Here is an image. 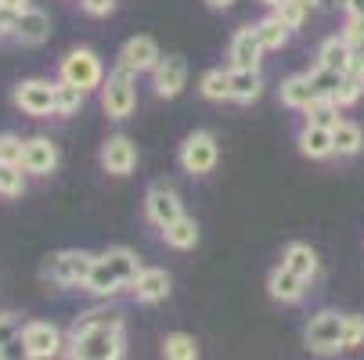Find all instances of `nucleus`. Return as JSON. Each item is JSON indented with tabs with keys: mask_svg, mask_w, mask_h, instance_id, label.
Returning a JSON list of instances; mask_svg holds the SVG:
<instances>
[{
	"mask_svg": "<svg viewBox=\"0 0 364 360\" xmlns=\"http://www.w3.org/2000/svg\"><path fill=\"white\" fill-rule=\"evenodd\" d=\"M18 43H26V47H36V43H43L47 36H50V15L47 11H40V8H22L18 11V18H15V33H11Z\"/></svg>",
	"mask_w": 364,
	"mask_h": 360,
	"instance_id": "nucleus-15",
	"label": "nucleus"
},
{
	"mask_svg": "<svg viewBox=\"0 0 364 360\" xmlns=\"http://www.w3.org/2000/svg\"><path fill=\"white\" fill-rule=\"evenodd\" d=\"M357 346H364V317H360V314H346L343 349H357Z\"/></svg>",
	"mask_w": 364,
	"mask_h": 360,
	"instance_id": "nucleus-37",
	"label": "nucleus"
},
{
	"mask_svg": "<svg viewBox=\"0 0 364 360\" xmlns=\"http://www.w3.org/2000/svg\"><path fill=\"white\" fill-rule=\"evenodd\" d=\"M306 123H321V126H336L339 123V105L332 97H318L314 105L306 109Z\"/></svg>",
	"mask_w": 364,
	"mask_h": 360,
	"instance_id": "nucleus-33",
	"label": "nucleus"
},
{
	"mask_svg": "<svg viewBox=\"0 0 364 360\" xmlns=\"http://www.w3.org/2000/svg\"><path fill=\"white\" fill-rule=\"evenodd\" d=\"M15 105L26 112V116H55V83L47 80H22L15 87Z\"/></svg>",
	"mask_w": 364,
	"mask_h": 360,
	"instance_id": "nucleus-9",
	"label": "nucleus"
},
{
	"mask_svg": "<svg viewBox=\"0 0 364 360\" xmlns=\"http://www.w3.org/2000/svg\"><path fill=\"white\" fill-rule=\"evenodd\" d=\"M343 332H346V314L321 310L306 324V346L314 353H339L343 349Z\"/></svg>",
	"mask_w": 364,
	"mask_h": 360,
	"instance_id": "nucleus-6",
	"label": "nucleus"
},
{
	"mask_svg": "<svg viewBox=\"0 0 364 360\" xmlns=\"http://www.w3.org/2000/svg\"><path fill=\"white\" fill-rule=\"evenodd\" d=\"M15 18H18V11L0 8V36H4V33H15Z\"/></svg>",
	"mask_w": 364,
	"mask_h": 360,
	"instance_id": "nucleus-41",
	"label": "nucleus"
},
{
	"mask_svg": "<svg viewBox=\"0 0 364 360\" xmlns=\"http://www.w3.org/2000/svg\"><path fill=\"white\" fill-rule=\"evenodd\" d=\"M26 191V166L18 163H0V195L4 198H15Z\"/></svg>",
	"mask_w": 364,
	"mask_h": 360,
	"instance_id": "nucleus-31",
	"label": "nucleus"
},
{
	"mask_svg": "<svg viewBox=\"0 0 364 360\" xmlns=\"http://www.w3.org/2000/svg\"><path fill=\"white\" fill-rule=\"evenodd\" d=\"M26 173L33 177H50L58 170V144L50 137H29L26 141V156H22Z\"/></svg>",
	"mask_w": 364,
	"mask_h": 360,
	"instance_id": "nucleus-14",
	"label": "nucleus"
},
{
	"mask_svg": "<svg viewBox=\"0 0 364 360\" xmlns=\"http://www.w3.org/2000/svg\"><path fill=\"white\" fill-rule=\"evenodd\" d=\"M163 356H166V360H195V356H198V346H195L191 335L173 332V335L163 339Z\"/></svg>",
	"mask_w": 364,
	"mask_h": 360,
	"instance_id": "nucleus-30",
	"label": "nucleus"
},
{
	"mask_svg": "<svg viewBox=\"0 0 364 360\" xmlns=\"http://www.w3.org/2000/svg\"><path fill=\"white\" fill-rule=\"evenodd\" d=\"M80 4H83V11H87V15H94V18L112 15V11H116V0H80Z\"/></svg>",
	"mask_w": 364,
	"mask_h": 360,
	"instance_id": "nucleus-39",
	"label": "nucleus"
},
{
	"mask_svg": "<svg viewBox=\"0 0 364 360\" xmlns=\"http://www.w3.org/2000/svg\"><path fill=\"white\" fill-rule=\"evenodd\" d=\"M163 238H166V245H170V249L188 252V249H195V245H198V224H195L191 217H177L173 224H166V227H163Z\"/></svg>",
	"mask_w": 364,
	"mask_h": 360,
	"instance_id": "nucleus-26",
	"label": "nucleus"
},
{
	"mask_svg": "<svg viewBox=\"0 0 364 360\" xmlns=\"http://www.w3.org/2000/svg\"><path fill=\"white\" fill-rule=\"evenodd\" d=\"M0 8H11V11H22V8H29V0H0Z\"/></svg>",
	"mask_w": 364,
	"mask_h": 360,
	"instance_id": "nucleus-44",
	"label": "nucleus"
},
{
	"mask_svg": "<svg viewBox=\"0 0 364 360\" xmlns=\"http://www.w3.org/2000/svg\"><path fill=\"white\" fill-rule=\"evenodd\" d=\"M332 141H336V156H357L360 144H364V133H360L357 123L339 119V123L332 126Z\"/></svg>",
	"mask_w": 364,
	"mask_h": 360,
	"instance_id": "nucleus-28",
	"label": "nucleus"
},
{
	"mask_svg": "<svg viewBox=\"0 0 364 360\" xmlns=\"http://www.w3.org/2000/svg\"><path fill=\"white\" fill-rule=\"evenodd\" d=\"M159 58H163V50L151 36H130L119 50V65L130 69V72H151L159 65Z\"/></svg>",
	"mask_w": 364,
	"mask_h": 360,
	"instance_id": "nucleus-12",
	"label": "nucleus"
},
{
	"mask_svg": "<svg viewBox=\"0 0 364 360\" xmlns=\"http://www.w3.org/2000/svg\"><path fill=\"white\" fill-rule=\"evenodd\" d=\"M62 332L47 321H29L22 324V353L33 356V360H50L62 353Z\"/></svg>",
	"mask_w": 364,
	"mask_h": 360,
	"instance_id": "nucleus-8",
	"label": "nucleus"
},
{
	"mask_svg": "<svg viewBox=\"0 0 364 360\" xmlns=\"http://www.w3.org/2000/svg\"><path fill=\"white\" fill-rule=\"evenodd\" d=\"M318 97H321V94H318L314 80H310V72H303V76H289V80L282 83V105H285V109L306 112Z\"/></svg>",
	"mask_w": 364,
	"mask_h": 360,
	"instance_id": "nucleus-16",
	"label": "nucleus"
},
{
	"mask_svg": "<svg viewBox=\"0 0 364 360\" xmlns=\"http://www.w3.org/2000/svg\"><path fill=\"white\" fill-rule=\"evenodd\" d=\"M267 292H271V299H278V302H299L303 292H306V278H299L296 271H289V267L282 263V267L271 271Z\"/></svg>",
	"mask_w": 364,
	"mask_h": 360,
	"instance_id": "nucleus-17",
	"label": "nucleus"
},
{
	"mask_svg": "<svg viewBox=\"0 0 364 360\" xmlns=\"http://www.w3.org/2000/svg\"><path fill=\"white\" fill-rule=\"evenodd\" d=\"M205 4H210L213 11H228V8L235 4V0H205Z\"/></svg>",
	"mask_w": 364,
	"mask_h": 360,
	"instance_id": "nucleus-45",
	"label": "nucleus"
},
{
	"mask_svg": "<svg viewBox=\"0 0 364 360\" xmlns=\"http://www.w3.org/2000/svg\"><path fill=\"white\" fill-rule=\"evenodd\" d=\"M198 90H202L205 101H231V72H224V69H210V72L202 76Z\"/></svg>",
	"mask_w": 364,
	"mask_h": 360,
	"instance_id": "nucleus-29",
	"label": "nucleus"
},
{
	"mask_svg": "<svg viewBox=\"0 0 364 360\" xmlns=\"http://www.w3.org/2000/svg\"><path fill=\"white\" fill-rule=\"evenodd\" d=\"M360 94H364V76L350 69V72L343 76V83L336 87V94H332V101H336V105H339V109H350V105H353V101H357Z\"/></svg>",
	"mask_w": 364,
	"mask_h": 360,
	"instance_id": "nucleus-32",
	"label": "nucleus"
},
{
	"mask_svg": "<svg viewBox=\"0 0 364 360\" xmlns=\"http://www.w3.org/2000/svg\"><path fill=\"white\" fill-rule=\"evenodd\" d=\"M353 72H360V76H364V43H357V47H353Z\"/></svg>",
	"mask_w": 364,
	"mask_h": 360,
	"instance_id": "nucleus-43",
	"label": "nucleus"
},
{
	"mask_svg": "<svg viewBox=\"0 0 364 360\" xmlns=\"http://www.w3.org/2000/svg\"><path fill=\"white\" fill-rule=\"evenodd\" d=\"M181 170L191 173V177H205V173H213L217 159H220V148H217V137L210 130H195L184 137L181 144Z\"/></svg>",
	"mask_w": 364,
	"mask_h": 360,
	"instance_id": "nucleus-4",
	"label": "nucleus"
},
{
	"mask_svg": "<svg viewBox=\"0 0 364 360\" xmlns=\"http://www.w3.org/2000/svg\"><path fill=\"white\" fill-rule=\"evenodd\" d=\"M282 263H285L289 271H296L299 278H306V281L318 278V252L310 249V245H303V241H292V245L282 252Z\"/></svg>",
	"mask_w": 364,
	"mask_h": 360,
	"instance_id": "nucleus-22",
	"label": "nucleus"
},
{
	"mask_svg": "<svg viewBox=\"0 0 364 360\" xmlns=\"http://www.w3.org/2000/svg\"><path fill=\"white\" fill-rule=\"evenodd\" d=\"M97 256L83 252V249H65V252H55V256H47V263H43V278L47 281H55L62 288H83L87 285V274L94 267Z\"/></svg>",
	"mask_w": 364,
	"mask_h": 360,
	"instance_id": "nucleus-2",
	"label": "nucleus"
},
{
	"mask_svg": "<svg viewBox=\"0 0 364 360\" xmlns=\"http://www.w3.org/2000/svg\"><path fill=\"white\" fill-rule=\"evenodd\" d=\"M231 72V101L238 105H252L264 94V72L259 69H228Z\"/></svg>",
	"mask_w": 364,
	"mask_h": 360,
	"instance_id": "nucleus-21",
	"label": "nucleus"
},
{
	"mask_svg": "<svg viewBox=\"0 0 364 360\" xmlns=\"http://www.w3.org/2000/svg\"><path fill=\"white\" fill-rule=\"evenodd\" d=\"M299 151L306 159H328L336 156V141H332V126L321 123H306L299 130Z\"/></svg>",
	"mask_w": 364,
	"mask_h": 360,
	"instance_id": "nucleus-18",
	"label": "nucleus"
},
{
	"mask_svg": "<svg viewBox=\"0 0 364 360\" xmlns=\"http://www.w3.org/2000/svg\"><path fill=\"white\" fill-rule=\"evenodd\" d=\"M274 15L296 33L303 22H306V15H310V4H306V0H285V4L282 8H274Z\"/></svg>",
	"mask_w": 364,
	"mask_h": 360,
	"instance_id": "nucleus-34",
	"label": "nucleus"
},
{
	"mask_svg": "<svg viewBox=\"0 0 364 360\" xmlns=\"http://www.w3.org/2000/svg\"><path fill=\"white\" fill-rule=\"evenodd\" d=\"M343 76H346V72H332V69H325V65H318L314 72H310V80H314V87H318L321 97H332L336 87L343 83Z\"/></svg>",
	"mask_w": 364,
	"mask_h": 360,
	"instance_id": "nucleus-36",
	"label": "nucleus"
},
{
	"mask_svg": "<svg viewBox=\"0 0 364 360\" xmlns=\"http://www.w3.org/2000/svg\"><path fill=\"white\" fill-rule=\"evenodd\" d=\"M343 36H346L353 47H357V43H364V15H360V18H350V22H346V29H343Z\"/></svg>",
	"mask_w": 364,
	"mask_h": 360,
	"instance_id": "nucleus-40",
	"label": "nucleus"
},
{
	"mask_svg": "<svg viewBox=\"0 0 364 360\" xmlns=\"http://www.w3.org/2000/svg\"><path fill=\"white\" fill-rule=\"evenodd\" d=\"M123 314L116 310H87L69 328V356L83 360H119L127 346Z\"/></svg>",
	"mask_w": 364,
	"mask_h": 360,
	"instance_id": "nucleus-1",
	"label": "nucleus"
},
{
	"mask_svg": "<svg viewBox=\"0 0 364 360\" xmlns=\"http://www.w3.org/2000/svg\"><path fill=\"white\" fill-rule=\"evenodd\" d=\"M259 4H264V8H271V11H274V8H282V4H285V0H259Z\"/></svg>",
	"mask_w": 364,
	"mask_h": 360,
	"instance_id": "nucleus-47",
	"label": "nucleus"
},
{
	"mask_svg": "<svg viewBox=\"0 0 364 360\" xmlns=\"http://www.w3.org/2000/svg\"><path fill=\"white\" fill-rule=\"evenodd\" d=\"M134 292L141 302H163L170 295V274L163 267H144L134 281Z\"/></svg>",
	"mask_w": 364,
	"mask_h": 360,
	"instance_id": "nucleus-20",
	"label": "nucleus"
},
{
	"mask_svg": "<svg viewBox=\"0 0 364 360\" xmlns=\"http://www.w3.org/2000/svg\"><path fill=\"white\" fill-rule=\"evenodd\" d=\"M267 50L259 43V33L256 26H242L235 36H231V47H228V58H231V69H259V58Z\"/></svg>",
	"mask_w": 364,
	"mask_h": 360,
	"instance_id": "nucleus-11",
	"label": "nucleus"
},
{
	"mask_svg": "<svg viewBox=\"0 0 364 360\" xmlns=\"http://www.w3.org/2000/svg\"><path fill=\"white\" fill-rule=\"evenodd\" d=\"M144 217L155 224V227H166V224H173L177 217H184V205H181V195L166 184V180H155L151 187H148V195H144Z\"/></svg>",
	"mask_w": 364,
	"mask_h": 360,
	"instance_id": "nucleus-7",
	"label": "nucleus"
},
{
	"mask_svg": "<svg viewBox=\"0 0 364 360\" xmlns=\"http://www.w3.org/2000/svg\"><path fill=\"white\" fill-rule=\"evenodd\" d=\"M256 33H259V43H264V50H282L285 43H289V36H292V29L271 11L267 18H259L256 22Z\"/></svg>",
	"mask_w": 364,
	"mask_h": 360,
	"instance_id": "nucleus-27",
	"label": "nucleus"
},
{
	"mask_svg": "<svg viewBox=\"0 0 364 360\" xmlns=\"http://www.w3.org/2000/svg\"><path fill=\"white\" fill-rule=\"evenodd\" d=\"M109 260V267L116 271V278L123 281V288H134V281H137V274L144 271L141 267V260H137V252H130V249H123V245H116V249H109V252H101Z\"/></svg>",
	"mask_w": 364,
	"mask_h": 360,
	"instance_id": "nucleus-24",
	"label": "nucleus"
},
{
	"mask_svg": "<svg viewBox=\"0 0 364 360\" xmlns=\"http://www.w3.org/2000/svg\"><path fill=\"white\" fill-rule=\"evenodd\" d=\"M184 83H188V62L181 55H166L151 69V87L159 97H177L184 90Z\"/></svg>",
	"mask_w": 364,
	"mask_h": 360,
	"instance_id": "nucleus-13",
	"label": "nucleus"
},
{
	"mask_svg": "<svg viewBox=\"0 0 364 360\" xmlns=\"http://www.w3.org/2000/svg\"><path fill=\"white\" fill-rule=\"evenodd\" d=\"M22 156H26V141L18 133H0V163H18L22 166Z\"/></svg>",
	"mask_w": 364,
	"mask_h": 360,
	"instance_id": "nucleus-35",
	"label": "nucleus"
},
{
	"mask_svg": "<svg viewBox=\"0 0 364 360\" xmlns=\"http://www.w3.org/2000/svg\"><path fill=\"white\" fill-rule=\"evenodd\" d=\"M83 101H87V90L83 87H76L69 80H58L55 83V116H62V119L76 116L83 109Z\"/></svg>",
	"mask_w": 364,
	"mask_h": 360,
	"instance_id": "nucleus-25",
	"label": "nucleus"
},
{
	"mask_svg": "<svg viewBox=\"0 0 364 360\" xmlns=\"http://www.w3.org/2000/svg\"><path fill=\"white\" fill-rule=\"evenodd\" d=\"M58 76L69 80V83H76V87H83L87 94H90V90H101V83H105L101 58L94 55V50H87V47L69 50V55L62 58V65H58Z\"/></svg>",
	"mask_w": 364,
	"mask_h": 360,
	"instance_id": "nucleus-5",
	"label": "nucleus"
},
{
	"mask_svg": "<svg viewBox=\"0 0 364 360\" xmlns=\"http://www.w3.org/2000/svg\"><path fill=\"white\" fill-rule=\"evenodd\" d=\"M343 8H346V18H360L364 15V0H343Z\"/></svg>",
	"mask_w": 364,
	"mask_h": 360,
	"instance_id": "nucleus-42",
	"label": "nucleus"
},
{
	"mask_svg": "<svg viewBox=\"0 0 364 360\" xmlns=\"http://www.w3.org/2000/svg\"><path fill=\"white\" fill-rule=\"evenodd\" d=\"M15 339H22V317L18 314H0V349L15 346Z\"/></svg>",
	"mask_w": 364,
	"mask_h": 360,
	"instance_id": "nucleus-38",
	"label": "nucleus"
},
{
	"mask_svg": "<svg viewBox=\"0 0 364 360\" xmlns=\"http://www.w3.org/2000/svg\"><path fill=\"white\" fill-rule=\"evenodd\" d=\"M101 166H105V173H112V177H130L134 166H137V144L123 133L109 137L105 144H101Z\"/></svg>",
	"mask_w": 364,
	"mask_h": 360,
	"instance_id": "nucleus-10",
	"label": "nucleus"
},
{
	"mask_svg": "<svg viewBox=\"0 0 364 360\" xmlns=\"http://www.w3.org/2000/svg\"><path fill=\"white\" fill-rule=\"evenodd\" d=\"M134 76L130 69L116 65V72H109V80L101 83V109L109 119H127L137 105V90H134Z\"/></svg>",
	"mask_w": 364,
	"mask_h": 360,
	"instance_id": "nucleus-3",
	"label": "nucleus"
},
{
	"mask_svg": "<svg viewBox=\"0 0 364 360\" xmlns=\"http://www.w3.org/2000/svg\"><path fill=\"white\" fill-rule=\"evenodd\" d=\"M90 295H101V299H105V295H116L119 288H123V281L116 278V271L109 267V260H105V256H97V260H94V267H90V274H87V285H83Z\"/></svg>",
	"mask_w": 364,
	"mask_h": 360,
	"instance_id": "nucleus-23",
	"label": "nucleus"
},
{
	"mask_svg": "<svg viewBox=\"0 0 364 360\" xmlns=\"http://www.w3.org/2000/svg\"><path fill=\"white\" fill-rule=\"evenodd\" d=\"M318 65H325L332 72H350L353 69V43L346 36H328L318 50Z\"/></svg>",
	"mask_w": 364,
	"mask_h": 360,
	"instance_id": "nucleus-19",
	"label": "nucleus"
},
{
	"mask_svg": "<svg viewBox=\"0 0 364 360\" xmlns=\"http://www.w3.org/2000/svg\"><path fill=\"white\" fill-rule=\"evenodd\" d=\"M314 8H321V11H332V8H336V0H314Z\"/></svg>",
	"mask_w": 364,
	"mask_h": 360,
	"instance_id": "nucleus-46",
	"label": "nucleus"
}]
</instances>
